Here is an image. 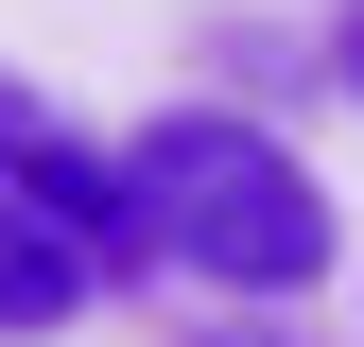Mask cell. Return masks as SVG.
<instances>
[{
  "label": "cell",
  "instance_id": "cell-1",
  "mask_svg": "<svg viewBox=\"0 0 364 347\" xmlns=\"http://www.w3.org/2000/svg\"><path fill=\"white\" fill-rule=\"evenodd\" d=\"M122 191H139V260H173V278L208 295H312L330 278V191H312V156L278 139V122H225V105H173L122 139Z\"/></svg>",
  "mask_w": 364,
  "mask_h": 347
},
{
  "label": "cell",
  "instance_id": "cell-2",
  "mask_svg": "<svg viewBox=\"0 0 364 347\" xmlns=\"http://www.w3.org/2000/svg\"><path fill=\"white\" fill-rule=\"evenodd\" d=\"M0 191L53 208L105 278H156V260H139V191H122V139H87L53 87H18V70H0Z\"/></svg>",
  "mask_w": 364,
  "mask_h": 347
},
{
  "label": "cell",
  "instance_id": "cell-3",
  "mask_svg": "<svg viewBox=\"0 0 364 347\" xmlns=\"http://www.w3.org/2000/svg\"><path fill=\"white\" fill-rule=\"evenodd\" d=\"M87 278H105V260H87L53 208H18V191H0V347H53V330H87Z\"/></svg>",
  "mask_w": 364,
  "mask_h": 347
},
{
  "label": "cell",
  "instance_id": "cell-4",
  "mask_svg": "<svg viewBox=\"0 0 364 347\" xmlns=\"http://www.w3.org/2000/svg\"><path fill=\"white\" fill-rule=\"evenodd\" d=\"M330 70H347V105H364V0H347V18H330Z\"/></svg>",
  "mask_w": 364,
  "mask_h": 347
}]
</instances>
